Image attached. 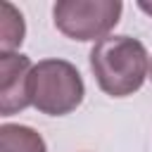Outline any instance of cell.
<instances>
[{"label": "cell", "instance_id": "cell-1", "mask_svg": "<svg viewBox=\"0 0 152 152\" xmlns=\"http://www.w3.org/2000/svg\"><path fill=\"white\" fill-rule=\"evenodd\" d=\"M90 71L102 93L128 97L138 93L150 76V55L138 38L107 36L90 50Z\"/></svg>", "mask_w": 152, "mask_h": 152}, {"label": "cell", "instance_id": "cell-2", "mask_svg": "<svg viewBox=\"0 0 152 152\" xmlns=\"http://www.w3.org/2000/svg\"><path fill=\"white\" fill-rule=\"evenodd\" d=\"M31 104L50 116H64L74 112L86 95L78 69L66 59H40L31 71L28 83Z\"/></svg>", "mask_w": 152, "mask_h": 152}, {"label": "cell", "instance_id": "cell-3", "mask_svg": "<svg viewBox=\"0 0 152 152\" xmlns=\"http://www.w3.org/2000/svg\"><path fill=\"white\" fill-rule=\"evenodd\" d=\"M124 5L119 0H59L52 7V21L71 40H102L119 24Z\"/></svg>", "mask_w": 152, "mask_h": 152}, {"label": "cell", "instance_id": "cell-4", "mask_svg": "<svg viewBox=\"0 0 152 152\" xmlns=\"http://www.w3.org/2000/svg\"><path fill=\"white\" fill-rule=\"evenodd\" d=\"M33 64L21 52H0V114L12 116L31 104L28 83Z\"/></svg>", "mask_w": 152, "mask_h": 152}, {"label": "cell", "instance_id": "cell-5", "mask_svg": "<svg viewBox=\"0 0 152 152\" xmlns=\"http://www.w3.org/2000/svg\"><path fill=\"white\" fill-rule=\"evenodd\" d=\"M0 152H48V145L38 131L21 124L0 126Z\"/></svg>", "mask_w": 152, "mask_h": 152}, {"label": "cell", "instance_id": "cell-6", "mask_svg": "<svg viewBox=\"0 0 152 152\" xmlns=\"http://www.w3.org/2000/svg\"><path fill=\"white\" fill-rule=\"evenodd\" d=\"M26 36L24 17L12 2L0 5V52H14Z\"/></svg>", "mask_w": 152, "mask_h": 152}, {"label": "cell", "instance_id": "cell-7", "mask_svg": "<svg viewBox=\"0 0 152 152\" xmlns=\"http://www.w3.org/2000/svg\"><path fill=\"white\" fill-rule=\"evenodd\" d=\"M138 10H142L145 14L152 17V0H138Z\"/></svg>", "mask_w": 152, "mask_h": 152}, {"label": "cell", "instance_id": "cell-8", "mask_svg": "<svg viewBox=\"0 0 152 152\" xmlns=\"http://www.w3.org/2000/svg\"><path fill=\"white\" fill-rule=\"evenodd\" d=\"M150 78H152V57H150Z\"/></svg>", "mask_w": 152, "mask_h": 152}]
</instances>
